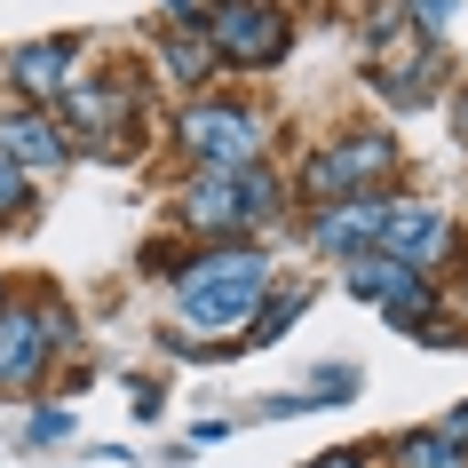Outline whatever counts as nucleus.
I'll return each instance as SVG.
<instances>
[{
  "mask_svg": "<svg viewBox=\"0 0 468 468\" xmlns=\"http://www.w3.org/2000/svg\"><path fill=\"white\" fill-rule=\"evenodd\" d=\"M262 278H271L262 254H247V247L230 254L222 247V254H198L191 271H175V294H183V318L191 325H215L222 334V325H239L254 302H262Z\"/></svg>",
  "mask_w": 468,
  "mask_h": 468,
  "instance_id": "1",
  "label": "nucleus"
},
{
  "mask_svg": "<svg viewBox=\"0 0 468 468\" xmlns=\"http://www.w3.org/2000/svg\"><path fill=\"white\" fill-rule=\"evenodd\" d=\"M183 215L198 222V230H239V222H262L271 215V183L247 167H207L183 191Z\"/></svg>",
  "mask_w": 468,
  "mask_h": 468,
  "instance_id": "2",
  "label": "nucleus"
},
{
  "mask_svg": "<svg viewBox=\"0 0 468 468\" xmlns=\"http://www.w3.org/2000/svg\"><path fill=\"white\" fill-rule=\"evenodd\" d=\"M207 40L230 64H278L286 56V16L271 0H222V8H207Z\"/></svg>",
  "mask_w": 468,
  "mask_h": 468,
  "instance_id": "3",
  "label": "nucleus"
},
{
  "mask_svg": "<svg viewBox=\"0 0 468 468\" xmlns=\"http://www.w3.org/2000/svg\"><path fill=\"white\" fill-rule=\"evenodd\" d=\"M183 144H191L207 167H247L254 144H262V127H254V112H230V103H198V112H183Z\"/></svg>",
  "mask_w": 468,
  "mask_h": 468,
  "instance_id": "4",
  "label": "nucleus"
},
{
  "mask_svg": "<svg viewBox=\"0 0 468 468\" xmlns=\"http://www.w3.org/2000/svg\"><path fill=\"white\" fill-rule=\"evenodd\" d=\"M349 286H357V294H373L397 325H420V310H429V286H420V271H405V262H389V254L357 262V271H349Z\"/></svg>",
  "mask_w": 468,
  "mask_h": 468,
  "instance_id": "5",
  "label": "nucleus"
},
{
  "mask_svg": "<svg viewBox=\"0 0 468 468\" xmlns=\"http://www.w3.org/2000/svg\"><path fill=\"white\" fill-rule=\"evenodd\" d=\"M0 151L16 159V167H64V127L48 112H16V120H0Z\"/></svg>",
  "mask_w": 468,
  "mask_h": 468,
  "instance_id": "6",
  "label": "nucleus"
},
{
  "mask_svg": "<svg viewBox=\"0 0 468 468\" xmlns=\"http://www.w3.org/2000/svg\"><path fill=\"white\" fill-rule=\"evenodd\" d=\"M373 175H389V144H381V135H349V144H334L318 159L310 183H318V191H342V183H373Z\"/></svg>",
  "mask_w": 468,
  "mask_h": 468,
  "instance_id": "7",
  "label": "nucleus"
},
{
  "mask_svg": "<svg viewBox=\"0 0 468 468\" xmlns=\"http://www.w3.org/2000/svg\"><path fill=\"white\" fill-rule=\"evenodd\" d=\"M40 357H48L40 318H32V310H8V318H0V381H32Z\"/></svg>",
  "mask_w": 468,
  "mask_h": 468,
  "instance_id": "8",
  "label": "nucleus"
},
{
  "mask_svg": "<svg viewBox=\"0 0 468 468\" xmlns=\"http://www.w3.org/2000/svg\"><path fill=\"white\" fill-rule=\"evenodd\" d=\"M389 230V207L381 198H342L334 215H318V247H366Z\"/></svg>",
  "mask_w": 468,
  "mask_h": 468,
  "instance_id": "9",
  "label": "nucleus"
},
{
  "mask_svg": "<svg viewBox=\"0 0 468 468\" xmlns=\"http://www.w3.org/2000/svg\"><path fill=\"white\" fill-rule=\"evenodd\" d=\"M389 247H405V254H437L444 247V215L437 207H389V230H381Z\"/></svg>",
  "mask_w": 468,
  "mask_h": 468,
  "instance_id": "10",
  "label": "nucleus"
},
{
  "mask_svg": "<svg viewBox=\"0 0 468 468\" xmlns=\"http://www.w3.org/2000/svg\"><path fill=\"white\" fill-rule=\"evenodd\" d=\"M64 64H72V40H48V48H16V88H32V96H48V88H64Z\"/></svg>",
  "mask_w": 468,
  "mask_h": 468,
  "instance_id": "11",
  "label": "nucleus"
},
{
  "mask_svg": "<svg viewBox=\"0 0 468 468\" xmlns=\"http://www.w3.org/2000/svg\"><path fill=\"white\" fill-rule=\"evenodd\" d=\"M397 468H461V444L452 437H405L397 444Z\"/></svg>",
  "mask_w": 468,
  "mask_h": 468,
  "instance_id": "12",
  "label": "nucleus"
},
{
  "mask_svg": "<svg viewBox=\"0 0 468 468\" xmlns=\"http://www.w3.org/2000/svg\"><path fill=\"white\" fill-rule=\"evenodd\" d=\"M80 120H96V127H120V120H127V103L112 96V88H80Z\"/></svg>",
  "mask_w": 468,
  "mask_h": 468,
  "instance_id": "13",
  "label": "nucleus"
},
{
  "mask_svg": "<svg viewBox=\"0 0 468 468\" xmlns=\"http://www.w3.org/2000/svg\"><path fill=\"white\" fill-rule=\"evenodd\" d=\"M16 198H25V167L0 151V215H16Z\"/></svg>",
  "mask_w": 468,
  "mask_h": 468,
  "instance_id": "14",
  "label": "nucleus"
},
{
  "mask_svg": "<svg viewBox=\"0 0 468 468\" xmlns=\"http://www.w3.org/2000/svg\"><path fill=\"white\" fill-rule=\"evenodd\" d=\"M294 310H302V294H278L271 310H262V334H254V342H271V334H278V325H286V318H294Z\"/></svg>",
  "mask_w": 468,
  "mask_h": 468,
  "instance_id": "15",
  "label": "nucleus"
},
{
  "mask_svg": "<svg viewBox=\"0 0 468 468\" xmlns=\"http://www.w3.org/2000/svg\"><path fill=\"white\" fill-rule=\"evenodd\" d=\"M452 8H461V0H413V16H420V25H444Z\"/></svg>",
  "mask_w": 468,
  "mask_h": 468,
  "instance_id": "16",
  "label": "nucleus"
},
{
  "mask_svg": "<svg viewBox=\"0 0 468 468\" xmlns=\"http://www.w3.org/2000/svg\"><path fill=\"white\" fill-rule=\"evenodd\" d=\"M318 468H366V461H357V452H325Z\"/></svg>",
  "mask_w": 468,
  "mask_h": 468,
  "instance_id": "17",
  "label": "nucleus"
},
{
  "mask_svg": "<svg viewBox=\"0 0 468 468\" xmlns=\"http://www.w3.org/2000/svg\"><path fill=\"white\" fill-rule=\"evenodd\" d=\"M452 437H468V413H461V420H452Z\"/></svg>",
  "mask_w": 468,
  "mask_h": 468,
  "instance_id": "18",
  "label": "nucleus"
}]
</instances>
